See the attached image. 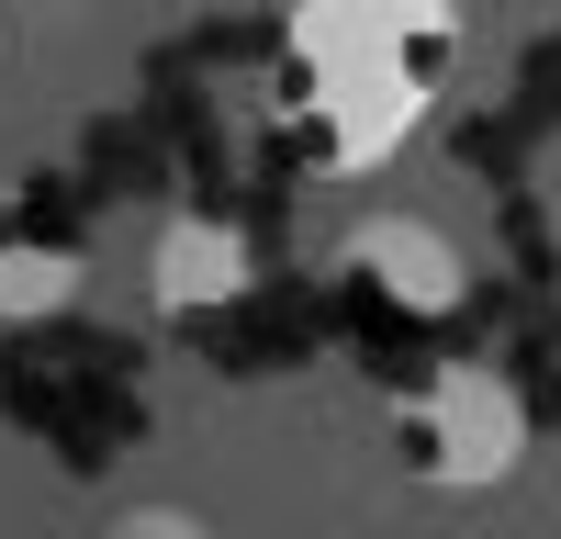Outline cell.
I'll use <instances>...</instances> for the list:
<instances>
[{
    "instance_id": "cell-5",
    "label": "cell",
    "mask_w": 561,
    "mask_h": 539,
    "mask_svg": "<svg viewBox=\"0 0 561 539\" xmlns=\"http://www.w3.org/2000/svg\"><path fill=\"white\" fill-rule=\"evenodd\" d=\"M90 282V248L79 225L45 203V192H0V326H45V314H68Z\"/></svg>"
},
{
    "instance_id": "cell-6",
    "label": "cell",
    "mask_w": 561,
    "mask_h": 539,
    "mask_svg": "<svg viewBox=\"0 0 561 539\" xmlns=\"http://www.w3.org/2000/svg\"><path fill=\"white\" fill-rule=\"evenodd\" d=\"M102 539H214L192 506H124V517H102Z\"/></svg>"
},
{
    "instance_id": "cell-4",
    "label": "cell",
    "mask_w": 561,
    "mask_h": 539,
    "mask_svg": "<svg viewBox=\"0 0 561 539\" xmlns=\"http://www.w3.org/2000/svg\"><path fill=\"white\" fill-rule=\"evenodd\" d=\"M248 282H259V248H248V225L237 214H169L158 225V248H147V303L169 314V326H203V314H225V303H248Z\"/></svg>"
},
{
    "instance_id": "cell-3",
    "label": "cell",
    "mask_w": 561,
    "mask_h": 539,
    "mask_svg": "<svg viewBox=\"0 0 561 539\" xmlns=\"http://www.w3.org/2000/svg\"><path fill=\"white\" fill-rule=\"evenodd\" d=\"M337 270L370 282L393 314H415V326H449V314L472 303V259H460V237L427 225V214H359L348 248H337Z\"/></svg>"
},
{
    "instance_id": "cell-2",
    "label": "cell",
    "mask_w": 561,
    "mask_h": 539,
    "mask_svg": "<svg viewBox=\"0 0 561 539\" xmlns=\"http://www.w3.org/2000/svg\"><path fill=\"white\" fill-rule=\"evenodd\" d=\"M382 461L415 494H494L528 472V393L494 359H438L382 404Z\"/></svg>"
},
{
    "instance_id": "cell-1",
    "label": "cell",
    "mask_w": 561,
    "mask_h": 539,
    "mask_svg": "<svg viewBox=\"0 0 561 539\" xmlns=\"http://www.w3.org/2000/svg\"><path fill=\"white\" fill-rule=\"evenodd\" d=\"M472 57L460 0H293L280 23V147L314 180L393 169Z\"/></svg>"
}]
</instances>
